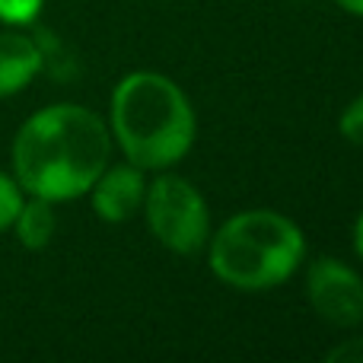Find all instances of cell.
<instances>
[{"mask_svg":"<svg viewBox=\"0 0 363 363\" xmlns=\"http://www.w3.org/2000/svg\"><path fill=\"white\" fill-rule=\"evenodd\" d=\"M112 134L128 163L169 169L188 157L198 118L182 86L157 70H134L112 93Z\"/></svg>","mask_w":363,"mask_h":363,"instance_id":"cell-2","label":"cell"},{"mask_svg":"<svg viewBox=\"0 0 363 363\" xmlns=\"http://www.w3.org/2000/svg\"><path fill=\"white\" fill-rule=\"evenodd\" d=\"M45 0H0V19L6 26H29Z\"/></svg>","mask_w":363,"mask_h":363,"instance_id":"cell-10","label":"cell"},{"mask_svg":"<svg viewBox=\"0 0 363 363\" xmlns=\"http://www.w3.org/2000/svg\"><path fill=\"white\" fill-rule=\"evenodd\" d=\"M19 207H23V188H19L16 179H10V176L0 172V233L13 226Z\"/></svg>","mask_w":363,"mask_h":363,"instance_id":"cell-9","label":"cell"},{"mask_svg":"<svg viewBox=\"0 0 363 363\" xmlns=\"http://www.w3.org/2000/svg\"><path fill=\"white\" fill-rule=\"evenodd\" d=\"M338 131H341V138H345V140H351V144L363 147V96H357V99H354L351 106L341 112Z\"/></svg>","mask_w":363,"mask_h":363,"instance_id":"cell-11","label":"cell"},{"mask_svg":"<svg viewBox=\"0 0 363 363\" xmlns=\"http://www.w3.org/2000/svg\"><path fill=\"white\" fill-rule=\"evenodd\" d=\"M112 157V131L74 102L35 112L13 140V179L32 198L74 201L89 194Z\"/></svg>","mask_w":363,"mask_h":363,"instance_id":"cell-1","label":"cell"},{"mask_svg":"<svg viewBox=\"0 0 363 363\" xmlns=\"http://www.w3.org/2000/svg\"><path fill=\"white\" fill-rule=\"evenodd\" d=\"M328 363H363V335L360 338H351V341H341L338 347L325 354Z\"/></svg>","mask_w":363,"mask_h":363,"instance_id":"cell-12","label":"cell"},{"mask_svg":"<svg viewBox=\"0 0 363 363\" xmlns=\"http://www.w3.org/2000/svg\"><path fill=\"white\" fill-rule=\"evenodd\" d=\"M13 230H16V239L26 245V249H32V252L45 249L57 230L55 201H45V198L23 201L16 220H13Z\"/></svg>","mask_w":363,"mask_h":363,"instance_id":"cell-8","label":"cell"},{"mask_svg":"<svg viewBox=\"0 0 363 363\" xmlns=\"http://www.w3.org/2000/svg\"><path fill=\"white\" fill-rule=\"evenodd\" d=\"M89 191H93V211L99 213V220L125 223L144 207V194H147L144 169L134 163L115 166V169L106 166V172L96 179V185Z\"/></svg>","mask_w":363,"mask_h":363,"instance_id":"cell-6","label":"cell"},{"mask_svg":"<svg viewBox=\"0 0 363 363\" xmlns=\"http://www.w3.org/2000/svg\"><path fill=\"white\" fill-rule=\"evenodd\" d=\"M211 242V271L233 290L258 294L281 287L306 258V236L281 211H242L217 230Z\"/></svg>","mask_w":363,"mask_h":363,"instance_id":"cell-3","label":"cell"},{"mask_svg":"<svg viewBox=\"0 0 363 363\" xmlns=\"http://www.w3.org/2000/svg\"><path fill=\"white\" fill-rule=\"evenodd\" d=\"M335 4H338L341 10L354 13V16H363V0H335Z\"/></svg>","mask_w":363,"mask_h":363,"instance_id":"cell-14","label":"cell"},{"mask_svg":"<svg viewBox=\"0 0 363 363\" xmlns=\"http://www.w3.org/2000/svg\"><path fill=\"white\" fill-rule=\"evenodd\" d=\"M306 294L315 315L338 328H351L363 322V277L351 264L332 255H322L309 264Z\"/></svg>","mask_w":363,"mask_h":363,"instance_id":"cell-5","label":"cell"},{"mask_svg":"<svg viewBox=\"0 0 363 363\" xmlns=\"http://www.w3.org/2000/svg\"><path fill=\"white\" fill-rule=\"evenodd\" d=\"M354 249H357V255H360V262H363V211H360L357 223H354Z\"/></svg>","mask_w":363,"mask_h":363,"instance_id":"cell-13","label":"cell"},{"mask_svg":"<svg viewBox=\"0 0 363 363\" xmlns=\"http://www.w3.org/2000/svg\"><path fill=\"white\" fill-rule=\"evenodd\" d=\"M45 67L42 45L26 32H0V99L26 89Z\"/></svg>","mask_w":363,"mask_h":363,"instance_id":"cell-7","label":"cell"},{"mask_svg":"<svg viewBox=\"0 0 363 363\" xmlns=\"http://www.w3.org/2000/svg\"><path fill=\"white\" fill-rule=\"evenodd\" d=\"M147 226L157 236L160 245H166L176 255H194L211 239V211L201 191L182 176L153 179L144 194Z\"/></svg>","mask_w":363,"mask_h":363,"instance_id":"cell-4","label":"cell"}]
</instances>
